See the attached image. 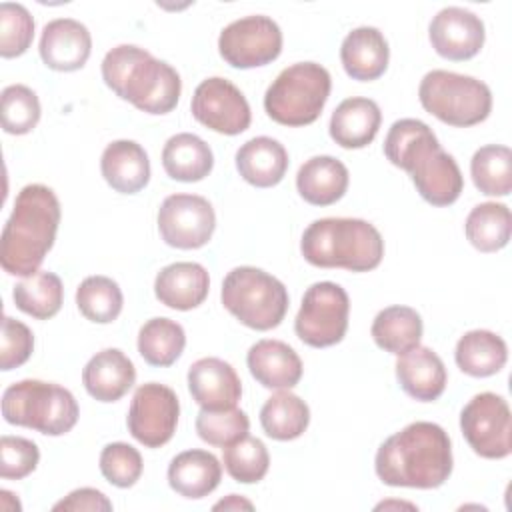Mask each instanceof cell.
Returning <instances> with one entry per match:
<instances>
[{"mask_svg":"<svg viewBox=\"0 0 512 512\" xmlns=\"http://www.w3.org/2000/svg\"><path fill=\"white\" fill-rule=\"evenodd\" d=\"M386 158L406 170L418 194L432 206H450L458 200L464 178L432 128L416 118L396 120L384 138Z\"/></svg>","mask_w":512,"mask_h":512,"instance_id":"6da1fadb","label":"cell"},{"mask_svg":"<svg viewBox=\"0 0 512 512\" xmlns=\"http://www.w3.org/2000/svg\"><path fill=\"white\" fill-rule=\"evenodd\" d=\"M452 444L434 422H412L386 438L374 458L378 478L388 486L430 490L452 474Z\"/></svg>","mask_w":512,"mask_h":512,"instance_id":"7a4b0ae2","label":"cell"},{"mask_svg":"<svg viewBox=\"0 0 512 512\" xmlns=\"http://www.w3.org/2000/svg\"><path fill=\"white\" fill-rule=\"evenodd\" d=\"M60 202L44 184L24 186L2 230L0 264L12 276L28 278L38 272L56 240Z\"/></svg>","mask_w":512,"mask_h":512,"instance_id":"3957f363","label":"cell"},{"mask_svg":"<svg viewBox=\"0 0 512 512\" xmlns=\"http://www.w3.org/2000/svg\"><path fill=\"white\" fill-rule=\"evenodd\" d=\"M102 78L118 98L148 114L172 112L182 92L180 74L134 44H120L106 52Z\"/></svg>","mask_w":512,"mask_h":512,"instance_id":"277c9868","label":"cell"},{"mask_svg":"<svg viewBox=\"0 0 512 512\" xmlns=\"http://www.w3.org/2000/svg\"><path fill=\"white\" fill-rule=\"evenodd\" d=\"M300 252L318 268L368 272L382 262L384 240L368 220L320 218L304 230Z\"/></svg>","mask_w":512,"mask_h":512,"instance_id":"5b68a950","label":"cell"},{"mask_svg":"<svg viewBox=\"0 0 512 512\" xmlns=\"http://www.w3.org/2000/svg\"><path fill=\"white\" fill-rule=\"evenodd\" d=\"M74 394L54 382L20 380L2 394V416L8 424L32 428L46 436H62L78 422Z\"/></svg>","mask_w":512,"mask_h":512,"instance_id":"8992f818","label":"cell"},{"mask_svg":"<svg viewBox=\"0 0 512 512\" xmlns=\"http://www.w3.org/2000/svg\"><path fill=\"white\" fill-rule=\"evenodd\" d=\"M330 72L316 62L284 68L264 94L266 114L282 126H306L318 120L330 96Z\"/></svg>","mask_w":512,"mask_h":512,"instance_id":"52a82bcc","label":"cell"},{"mask_svg":"<svg viewBox=\"0 0 512 512\" xmlns=\"http://www.w3.org/2000/svg\"><path fill=\"white\" fill-rule=\"evenodd\" d=\"M220 298L224 308L252 330L276 328L288 310L286 286L254 266L230 270L222 282Z\"/></svg>","mask_w":512,"mask_h":512,"instance_id":"ba28073f","label":"cell"},{"mask_svg":"<svg viewBox=\"0 0 512 512\" xmlns=\"http://www.w3.org/2000/svg\"><path fill=\"white\" fill-rule=\"evenodd\" d=\"M418 98L426 112L458 128L484 122L492 110V92L482 80L448 70L428 72L420 82Z\"/></svg>","mask_w":512,"mask_h":512,"instance_id":"9c48e42d","label":"cell"},{"mask_svg":"<svg viewBox=\"0 0 512 512\" xmlns=\"http://www.w3.org/2000/svg\"><path fill=\"white\" fill-rule=\"evenodd\" d=\"M348 314L346 290L336 282H316L302 296L294 320L296 336L312 348L334 346L348 330Z\"/></svg>","mask_w":512,"mask_h":512,"instance_id":"30bf717a","label":"cell"},{"mask_svg":"<svg viewBox=\"0 0 512 512\" xmlns=\"http://www.w3.org/2000/svg\"><path fill=\"white\" fill-rule=\"evenodd\" d=\"M460 430L482 458L500 460L512 452V416L500 394H476L460 412Z\"/></svg>","mask_w":512,"mask_h":512,"instance_id":"8fae6325","label":"cell"},{"mask_svg":"<svg viewBox=\"0 0 512 512\" xmlns=\"http://www.w3.org/2000/svg\"><path fill=\"white\" fill-rule=\"evenodd\" d=\"M218 52L230 66L240 70L270 64L282 52L280 26L264 14L238 18L220 32Z\"/></svg>","mask_w":512,"mask_h":512,"instance_id":"7c38bea8","label":"cell"},{"mask_svg":"<svg viewBox=\"0 0 512 512\" xmlns=\"http://www.w3.org/2000/svg\"><path fill=\"white\" fill-rule=\"evenodd\" d=\"M180 416V402L172 388L146 382L136 388L130 410H128V430L146 448L164 446L176 432Z\"/></svg>","mask_w":512,"mask_h":512,"instance_id":"4fadbf2b","label":"cell"},{"mask_svg":"<svg viewBox=\"0 0 512 512\" xmlns=\"http://www.w3.org/2000/svg\"><path fill=\"white\" fill-rule=\"evenodd\" d=\"M214 228V208L198 194H170L158 208L160 236L172 248H202L210 242Z\"/></svg>","mask_w":512,"mask_h":512,"instance_id":"5bb4252c","label":"cell"},{"mask_svg":"<svg viewBox=\"0 0 512 512\" xmlns=\"http://www.w3.org/2000/svg\"><path fill=\"white\" fill-rule=\"evenodd\" d=\"M190 110L200 124L226 136L244 132L252 120L246 96L230 80L220 76L206 78L196 86Z\"/></svg>","mask_w":512,"mask_h":512,"instance_id":"9a60e30c","label":"cell"},{"mask_svg":"<svg viewBox=\"0 0 512 512\" xmlns=\"http://www.w3.org/2000/svg\"><path fill=\"white\" fill-rule=\"evenodd\" d=\"M428 36L436 54L446 60L462 62L482 50L486 32L480 16L460 6H448L432 18Z\"/></svg>","mask_w":512,"mask_h":512,"instance_id":"2e32d148","label":"cell"},{"mask_svg":"<svg viewBox=\"0 0 512 512\" xmlns=\"http://www.w3.org/2000/svg\"><path fill=\"white\" fill-rule=\"evenodd\" d=\"M38 50L50 70L74 72L86 64L92 50V36L78 20L56 18L44 26Z\"/></svg>","mask_w":512,"mask_h":512,"instance_id":"e0dca14e","label":"cell"},{"mask_svg":"<svg viewBox=\"0 0 512 512\" xmlns=\"http://www.w3.org/2000/svg\"><path fill=\"white\" fill-rule=\"evenodd\" d=\"M188 390L200 408L226 410L238 404L242 396V382L232 364L208 356L190 366Z\"/></svg>","mask_w":512,"mask_h":512,"instance_id":"ac0fdd59","label":"cell"},{"mask_svg":"<svg viewBox=\"0 0 512 512\" xmlns=\"http://www.w3.org/2000/svg\"><path fill=\"white\" fill-rule=\"evenodd\" d=\"M400 388L418 402L438 400L446 388V368L442 358L428 346H416L396 360Z\"/></svg>","mask_w":512,"mask_h":512,"instance_id":"d6986e66","label":"cell"},{"mask_svg":"<svg viewBox=\"0 0 512 512\" xmlns=\"http://www.w3.org/2000/svg\"><path fill=\"white\" fill-rule=\"evenodd\" d=\"M136 382V368L132 360L118 348L96 352L82 370V384L86 392L98 402L120 400Z\"/></svg>","mask_w":512,"mask_h":512,"instance_id":"ffe728a7","label":"cell"},{"mask_svg":"<svg viewBox=\"0 0 512 512\" xmlns=\"http://www.w3.org/2000/svg\"><path fill=\"white\" fill-rule=\"evenodd\" d=\"M246 364L250 374L264 388H294L302 378V360L282 340H258L250 346Z\"/></svg>","mask_w":512,"mask_h":512,"instance_id":"44dd1931","label":"cell"},{"mask_svg":"<svg viewBox=\"0 0 512 512\" xmlns=\"http://www.w3.org/2000/svg\"><path fill=\"white\" fill-rule=\"evenodd\" d=\"M210 290L208 270L198 262H174L164 266L154 280L156 298L174 310L200 306Z\"/></svg>","mask_w":512,"mask_h":512,"instance_id":"7402d4cb","label":"cell"},{"mask_svg":"<svg viewBox=\"0 0 512 512\" xmlns=\"http://www.w3.org/2000/svg\"><path fill=\"white\" fill-rule=\"evenodd\" d=\"M390 48L384 34L374 26H358L346 34L340 46V60L346 74L360 82L380 78L388 68Z\"/></svg>","mask_w":512,"mask_h":512,"instance_id":"603a6c76","label":"cell"},{"mask_svg":"<svg viewBox=\"0 0 512 512\" xmlns=\"http://www.w3.org/2000/svg\"><path fill=\"white\" fill-rule=\"evenodd\" d=\"M100 170L108 186L120 194H136L150 180L148 154L134 140L110 142L102 152Z\"/></svg>","mask_w":512,"mask_h":512,"instance_id":"cb8c5ba5","label":"cell"},{"mask_svg":"<svg viewBox=\"0 0 512 512\" xmlns=\"http://www.w3.org/2000/svg\"><path fill=\"white\" fill-rule=\"evenodd\" d=\"M382 112L370 98L354 96L342 100L330 118V138L342 148L368 146L380 128Z\"/></svg>","mask_w":512,"mask_h":512,"instance_id":"d4e9b609","label":"cell"},{"mask_svg":"<svg viewBox=\"0 0 512 512\" xmlns=\"http://www.w3.org/2000/svg\"><path fill=\"white\" fill-rule=\"evenodd\" d=\"M222 478V464L208 450H186L172 458L168 484L184 498L198 500L214 492Z\"/></svg>","mask_w":512,"mask_h":512,"instance_id":"484cf974","label":"cell"},{"mask_svg":"<svg viewBox=\"0 0 512 512\" xmlns=\"http://www.w3.org/2000/svg\"><path fill=\"white\" fill-rule=\"evenodd\" d=\"M236 168L248 184L270 188L284 178L288 170V152L278 140L256 136L238 148Z\"/></svg>","mask_w":512,"mask_h":512,"instance_id":"4316f807","label":"cell"},{"mask_svg":"<svg viewBox=\"0 0 512 512\" xmlns=\"http://www.w3.org/2000/svg\"><path fill=\"white\" fill-rule=\"evenodd\" d=\"M348 168L334 156H312L296 174L298 194L314 206H330L348 190Z\"/></svg>","mask_w":512,"mask_h":512,"instance_id":"83f0119b","label":"cell"},{"mask_svg":"<svg viewBox=\"0 0 512 512\" xmlns=\"http://www.w3.org/2000/svg\"><path fill=\"white\" fill-rule=\"evenodd\" d=\"M162 166L172 180L198 182L212 172L214 154L200 136L180 132L166 140L162 150Z\"/></svg>","mask_w":512,"mask_h":512,"instance_id":"f1b7e54d","label":"cell"},{"mask_svg":"<svg viewBox=\"0 0 512 512\" xmlns=\"http://www.w3.org/2000/svg\"><path fill=\"white\" fill-rule=\"evenodd\" d=\"M454 358L458 368L474 378H486L498 374L506 360V342L490 330H470L456 342Z\"/></svg>","mask_w":512,"mask_h":512,"instance_id":"f546056e","label":"cell"},{"mask_svg":"<svg viewBox=\"0 0 512 512\" xmlns=\"http://www.w3.org/2000/svg\"><path fill=\"white\" fill-rule=\"evenodd\" d=\"M370 332L378 348L400 356L420 344L422 318L410 306H388L376 314Z\"/></svg>","mask_w":512,"mask_h":512,"instance_id":"4dcf8cb0","label":"cell"},{"mask_svg":"<svg viewBox=\"0 0 512 512\" xmlns=\"http://www.w3.org/2000/svg\"><path fill=\"white\" fill-rule=\"evenodd\" d=\"M310 422L308 404L290 390L272 394L260 408V424L274 440H294L302 436Z\"/></svg>","mask_w":512,"mask_h":512,"instance_id":"1f68e13d","label":"cell"},{"mask_svg":"<svg viewBox=\"0 0 512 512\" xmlns=\"http://www.w3.org/2000/svg\"><path fill=\"white\" fill-rule=\"evenodd\" d=\"M12 298L18 310L24 314L38 318V320H48L58 314L62 308L64 300V288L62 280L48 270H38L36 274L20 280L14 290Z\"/></svg>","mask_w":512,"mask_h":512,"instance_id":"d6a6232c","label":"cell"},{"mask_svg":"<svg viewBox=\"0 0 512 512\" xmlns=\"http://www.w3.org/2000/svg\"><path fill=\"white\" fill-rule=\"evenodd\" d=\"M186 346L184 328L170 318H150L138 332V352L150 366H172Z\"/></svg>","mask_w":512,"mask_h":512,"instance_id":"836d02e7","label":"cell"},{"mask_svg":"<svg viewBox=\"0 0 512 512\" xmlns=\"http://www.w3.org/2000/svg\"><path fill=\"white\" fill-rule=\"evenodd\" d=\"M466 238L480 252L502 250L510 240V210L500 202H482L474 206L464 224Z\"/></svg>","mask_w":512,"mask_h":512,"instance_id":"e575fe53","label":"cell"},{"mask_svg":"<svg viewBox=\"0 0 512 512\" xmlns=\"http://www.w3.org/2000/svg\"><path fill=\"white\" fill-rule=\"evenodd\" d=\"M474 186L486 196H508L512 190V150L502 144H488L470 160Z\"/></svg>","mask_w":512,"mask_h":512,"instance_id":"d590c367","label":"cell"},{"mask_svg":"<svg viewBox=\"0 0 512 512\" xmlns=\"http://www.w3.org/2000/svg\"><path fill=\"white\" fill-rule=\"evenodd\" d=\"M124 296L116 280L108 276H88L76 290V306L84 318L96 324H110L122 312Z\"/></svg>","mask_w":512,"mask_h":512,"instance_id":"8d00e7d4","label":"cell"},{"mask_svg":"<svg viewBox=\"0 0 512 512\" xmlns=\"http://www.w3.org/2000/svg\"><path fill=\"white\" fill-rule=\"evenodd\" d=\"M222 450H224V456H222L224 468L236 482L254 484L266 476L270 466V456L260 438L244 436Z\"/></svg>","mask_w":512,"mask_h":512,"instance_id":"74e56055","label":"cell"},{"mask_svg":"<svg viewBox=\"0 0 512 512\" xmlns=\"http://www.w3.org/2000/svg\"><path fill=\"white\" fill-rule=\"evenodd\" d=\"M2 128L8 134H28L40 120V100L36 92L24 84H10L2 90Z\"/></svg>","mask_w":512,"mask_h":512,"instance_id":"f35d334b","label":"cell"},{"mask_svg":"<svg viewBox=\"0 0 512 512\" xmlns=\"http://www.w3.org/2000/svg\"><path fill=\"white\" fill-rule=\"evenodd\" d=\"M250 420L244 410L240 408H226V410H200L196 416V432L198 436L212 444L226 448L240 438L248 436Z\"/></svg>","mask_w":512,"mask_h":512,"instance_id":"ab89813d","label":"cell"},{"mask_svg":"<svg viewBox=\"0 0 512 512\" xmlns=\"http://www.w3.org/2000/svg\"><path fill=\"white\" fill-rule=\"evenodd\" d=\"M34 38V18L26 6L14 2L0 4V56L16 58L24 54Z\"/></svg>","mask_w":512,"mask_h":512,"instance_id":"60d3db41","label":"cell"},{"mask_svg":"<svg viewBox=\"0 0 512 512\" xmlns=\"http://www.w3.org/2000/svg\"><path fill=\"white\" fill-rule=\"evenodd\" d=\"M142 468L144 462L140 452L126 442L106 444L100 452V472L118 488L134 486L142 476Z\"/></svg>","mask_w":512,"mask_h":512,"instance_id":"b9f144b4","label":"cell"},{"mask_svg":"<svg viewBox=\"0 0 512 512\" xmlns=\"http://www.w3.org/2000/svg\"><path fill=\"white\" fill-rule=\"evenodd\" d=\"M38 446L22 436H2L0 440V476L20 480L32 474L38 466Z\"/></svg>","mask_w":512,"mask_h":512,"instance_id":"7bdbcfd3","label":"cell"},{"mask_svg":"<svg viewBox=\"0 0 512 512\" xmlns=\"http://www.w3.org/2000/svg\"><path fill=\"white\" fill-rule=\"evenodd\" d=\"M34 350V334L32 330L14 320L12 316H4L2 320V336H0V368L4 372L22 366Z\"/></svg>","mask_w":512,"mask_h":512,"instance_id":"ee69618b","label":"cell"},{"mask_svg":"<svg viewBox=\"0 0 512 512\" xmlns=\"http://www.w3.org/2000/svg\"><path fill=\"white\" fill-rule=\"evenodd\" d=\"M52 510H72V512H82V510H90V512H98V510H112V502L96 488H78L72 490L66 498H62L60 502H56L52 506Z\"/></svg>","mask_w":512,"mask_h":512,"instance_id":"f6af8a7d","label":"cell"},{"mask_svg":"<svg viewBox=\"0 0 512 512\" xmlns=\"http://www.w3.org/2000/svg\"><path fill=\"white\" fill-rule=\"evenodd\" d=\"M240 508L252 510L254 504H252L250 500L238 496V494H230L228 498H224V500H220V502L214 504V510H240Z\"/></svg>","mask_w":512,"mask_h":512,"instance_id":"bcb514c9","label":"cell"}]
</instances>
